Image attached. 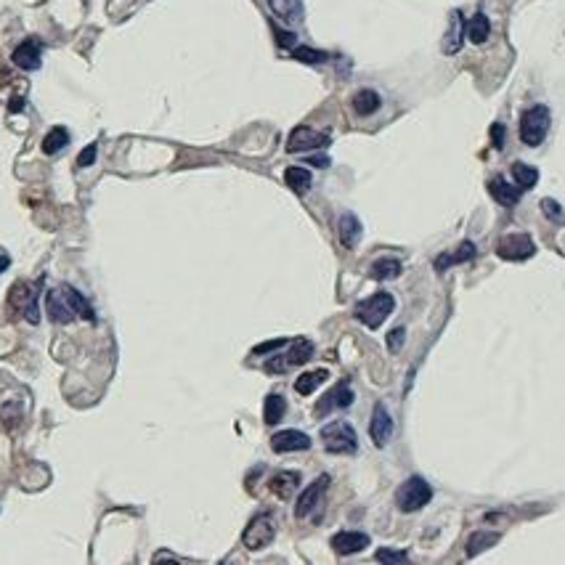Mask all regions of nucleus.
<instances>
[{
	"label": "nucleus",
	"mask_w": 565,
	"mask_h": 565,
	"mask_svg": "<svg viewBox=\"0 0 565 565\" xmlns=\"http://www.w3.org/2000/svg\"><path fill=\"white\" fill-rule=\"evenodd\" d=\"M464 32H467V38H470V43H475V46H481V43H486L491 35V21L486 14H475L470 21H467V27H464Z\"/></svg>",
	"instance_id": "26"
},
{
	"label": "nucleus",
	"mask_w": 565,
	"mask_h": 565,
	"mask_svg": "<svg viewBox=\"0 0 565 565\" xmlns=\"http://www.w3.org/2000/svg\"><path fill=\"white\" fill-rule=\"evenodd\" d=\"M287 345V340H268V342H260V345H255L253 348V353L255 356H263V353H271V350H279V348H284Z\"/></svg>",
	"instance_id": "38"
},
{
	"label": "nucleus",
	"mask_w": 565,
	"mask_h": 565,
	"mask_svg": "<svg viewBox=\"0 0 565 565\" xmlns=\"http://www.w3.org/2000/svg\"><path fill=\"white\" fill-rule=\"evenodd\" d=\"M491 143H494V149H504V125L502 123L491 125Z\"/></svg>",
	"instance_id": "39"
},
{
	"label": "nucleus",
	"mask_w": 565,
	"mask_h": 565,
	"mask_svg": "<svg viewBox=\"0 0 565 565\" xmlns=\"http://www.w3.org/2000/svg\"><path fill=\"white\" fill-rule=\"evenodd\" d=\"M367 546H369V536L361 534V531H340V534L332 536V549L337 555H356L361 549H367Z\"/></svg>",
	"instance_id": "14"
},
{
	"label": "nucleus",
	"mask_w": 565,
	"mask_h": 565,
	"mask_svg": "<svg viewBox=\"0 0 565 565\" xmlns=\"http://www.w3.org/2000/svg\"><path fill=\"white\" fill-rule=\"evenodd\" d=\"M353 390H350L348 382H337L335 387H330L324 398H319V404H316V417H324L330 414V412H337V409H348L353 404Z\"/></svg>",
	"instance_id": "11"
},
{
	"label": "nucleus",
	"mask_w": 565,
	"mask_h": 565,
	"mask_svg": "<svg viewBox=\"0 0 565 565\" xmlns=\"http://www.w3.org/2000/svg\"><path fill=\"white\" fill-rule=\"evenodd\" d=\"M330 380V372L327 369H313V372H305L295 380V390L300 393V396H311L313 390L321 385V382H327Z\"/></svg>",
	"instance_id": "25"
},
{
	"label": "nucleus",
	"mask_w": 565,
	"mask_h": 565,
	"mask_svg": "<svg viewBox=\"0 0 565 565\" xmlns=\"http://www.w3.org/2000/svg\"><path fill=\"white\" fill-rule=\"evenodd\" d=\"M46 311L56 324H69V321L75 319V311L69 308V302L61 295V290H54V292L46 295Z\"/></svg>",
	"instance_id": "18"
},
{
	"label": "nucleus",
	"mask_w": 565,
	"mask_h": 565,
	"mask_svg": "<svg viewBox=\"0 0 565 565\" xmlns=\"http://www.w3.org/2000/svg\"><path fill=\"white\" fill-rule=\"evenodd\" d=\"M512 178L526 191V188H534L539 183V170L526 165V162H512Z\"/></svg>",
	"instance_id": "31"
},
{
	"label": "nucleus",
	"mask_w": 565,
	"mask_h": 565,
	"mask_svg": "<svg viewBox=\"0 0 565 565\" xmlns=\"http://www.w3.org/2000/svg\"><path fill=\"white\" fill-rule=\"evenodd\" d=\"M472 258H475V245H472V242H462L454 253H446L435 260V271H446L449 265L467 263V260H472Z\"/></svg>",
	"instance_id": "20"
},
{
	"label": "nucleus",
	"mask_w": 565,
	"mask_h": 565,
	"mask_svg": "<svg viewBox=\"0 0 565 565\" xmlns=\"http://www.w3.org/2000/svg\"><path fill=\"white\" fill-rule=\"evenodd\" d=\"M350 106H353V112H356L358 117H369V114H375L377 109L382 106V98H380V93L372 91V88H361V91L350 98Z\"/></svg>",
	"instance_id": "19"
},
{
	"label": "nucleus",
	"mask_w": 565,
	"mask_h": 565,
	"mask_svg": "<svg viewBox=\"0 0 565 565\" xmlns=\"http://www.w3.org/2000/svg\"><path fill=\"white\" fill-rule=\"evenodd\" d=\"M337 234H340L342 247H345V250H353V247L361 242V234H364L361 220H358L353 213H342V215H340V223H337Z\"/></svg>",
	"instance_id": "16"
},
{
	"label": "nucleus",
	"mask_w": 565,
	"mask_h": 565,
	"mask_svg": "<svg viewBox=\"0 0 565 565\" xmlns=\"http://www.w3.org/2000/svg\"><path fill=\"white\" fill-rule=\"evenodd\" d=\"M321 441H324V449L330 454H353L358 449L356 430H353V424L345 422V419L324 424V427H321Z\"/></svg>",
	"instance_id": "3"
},
{
	"label": "nucleus",
	"mask_w": 565,
	"mask_h": 565,
	"mask_svg": "<svg viewBox=\"0 0 565 565\" xmlns=\"http://www.w3.org/2000/svg\"><path fill=\"white\" fill-rule=\"evenodd\" d=\"M489 194L497 199L499 205H504V208H515V205L520 202L523 188H520L518 183L512 186V183H507L504 178H491L489 180Z\"/></svg>",
	"instance_id": "17"
},
{
	"label": "nucleus",
	"mask_w": 565,
	"mask_h": 565,
	"mask_svg": "<svg viewBox=\"0 0 565 565\" xmlns=\"http://www.w3.org/2000/svg\"><path fill=\"white\" fill-rule=\"evenodd\" d=\"M549 123H552V114L544 104L528 106L526 112L520 114V141L526 146H539L549 133Z\"/></svg>",
	"instance_id": "1"
},
{
	"label": "nucleus",
	"mask_w": 565,
	"mask_h": 565,
	"mask_svg": "<svg viewBox=\"0 0 565 565\" xmlns=\"http://www.w3.org/2000/svg\"><path fill=\"white\" fill-rule=\"evenodd\" d=\"M24 104H27V101H24V96H11V101H9V112L11 114H16V112H21V109H24Z\"/></svg>",
	"instance_id": "41"
},
{
	"label": "nucleus",
	"mask_w": 565,
	"mask_h": 565,
	"mask_svg": "<svg viewBox=\"0 0 565 565\" xmlns=\"http://www.w3.org/2000/svg\"><path fill=\"white\" fill-rule=\"evenodd\" d=\"M284 412H287V401H284L279 393H268L265 396V404H263V419L265 424H276L282 422Z\"/></svg>",
	"instance_id": "29"
},
{
	"label": "nucleus",
	"mask_w": 565,
	"mask_h": 565,
	"mask_svg": "<svg viewBox=\"0 0 565 565\" xmlns=\"http://www.w3.org/2000/svg\"><path fill=\"white\" fill-rule=\"evenodd\" d=\"M61 295H64L66 302H69V308H72V311H75L80 319H85V321H93L96 319V313H93V308H91V302L85 300V297L77 292L75 287H69V284H66V287H61Z\"/></svg>",
	"instance_id": "24"
},
{
	"label": "nucleus",
	"mask_w": 565,
	"mask_h": 565,
	"mask_svg": "<svg viewBox=\"0 0 565 565\" xmlns=\"http://www.w3.org/2000/svg\"><path fill=\"white\" fill-rule=\"evenodd\" d=\"M369 435H372V441H375L377 449L387 446L390 435H393V417L387 414V409L382 404H377L375 412H372V422H369Z\"/></svg>",
	"instance_id": "12"
},
{
	"label": "nucleus",
	"mask_w": 565,
	"mask_h": 565,
	"mask_svg": "<svg viewBox=\"0 0 565 565\" xmlns=\"http://www.w3.org/2000/svg\"><path fill=\"white\" fill-rule=\"evenodd\" d=\"M330 489V475H321L316 481L308 486V489L300 494V499L295 504V518H311L313 512L321 507V502H324V494Z\"/></svg>",
	"instance_id": "10"
},
{
	"label": "nucleus",
	"mask_w": 565,
	"mask_h": 565,
	"mask_svg": "<svg viewBox=\"0 0 565 565\" xmlns=\"http://www.w3.org/2000/svg\"><path fill=\"white\" fill-rule=\"evenodd\" d=\"M297 483H300V475H297V472H279V475H273L271 478L268 489H271L279 499H290L295 491H297Z\"/></svg>",
	"instance_id": "22"
},
{
	"label": "nucleus",
	"mask_w": 565,
	"mask_h": 565,
	"mask_svg": "<svg viewBox=\"0 0 565 565\" xmlns=\"http://www.w3.org/2000/svg\"><path fill=\"white\" fill-rule=\"evenodd\" d=\"M273 536H276V523H273L271 515H258V518L250 520V526L245 528V534H242V541H245L247 549H265V546L271 544Z\"/></svg>",
	"instance_id": "7"
},
{
	"label": "nucleus",
	"mask_w": 565,
	"mask_h": 565,
	"mask_svg": "<svg viewBox=\"0 0 565 565\" xmlns=\"http://www.w3.org/2000/svg\"><path fill=\"white\" fill-rule=\"evenodd\" d=\"M96 151H98V146H96V143H88V146H85V149L80 151V157H77V165H80V168H91V165L96 162Z\"/></svg>",
	"instance_id": "37"
},
{
	"label": "nucleus",
	"mask_w": 565,
	"mask_h": 565,
	"mask_svg": "<svg viewBox=\"0 0 565 565\" xmlns=\"http://www.w3.org/2000/svg\"><path fill=\"white\" fill-rule=\"evenodd\" d=\"M401 260L398 258H380L375 263L369 265V276L377 279V282H387V279H396L398 273H401Z\"/></svg>",
	"instance_id": "23"
},
{
	"label": "nucleus",
	"mask_w": 565,
	"mask_h": 565,
	"mask_svg": "<svg viewBox=\"0 0 565 565\" xmlns=\"http://www.w3.org/2000/svg\"><path fill=\"white\" fill-rule=\"evenodd\" d=\"M396 308V300H393V295L390 292H375L372 297H364L361 302H356V319L369 327V330H377V327H382V321L393 313Z\"/></svg>",
	"instance_id": "2"
},
{
	"label": "nucleus",
	"mask_w": 565,
	"mask_h": 565,
	"mask_svg": "<svg viewBox=\"0 0 565 565\" xmlns=\"http://www.w3.org/2000/svg\"><path fill=\"white\" fill-rule=\"evenodd\" d=\"M536 253V245L528 234H507L497 242V255L502 260H528Z\"/></svg>",
	"instance_id": "8"
},
{
	"label": "nucleus",
	"mask_w": 565,
	"mask_h": 565,
	"mask_svg": "<svg viewBox=\"0 0 565 565\" xmlns=\"http://www.w3.org/2000/svg\"><path fill=\"white\" fill-rule=\"evenodd\" d=\"M464 19H462V14H452V27H449V35L443 38V54L446 56H454L457 51L462 48V38H464Z\"/></svg>",
	"instance_id": "21"
},
{
	"label": "nucleus",
	"mask_w": 565,
	"mask_h": 565,
	"mask_svg": "<svg viewBox=\"0 0 565 565\" xmlns=\"http://www.w3.org/2000/svg\"><path fill=\"white\" fill-rule=\"evenodd\" d=\"M69 143V131L66 128H61V125H56V128H51V131L46 133V138H43V154H56V151H61Z\"/></svg>",
	"instance_id": "30"
},
{
	"label": "nucleus",
	"mask_w": 565,
	"mask_h": 565,
	"mask_svg": "<svg viewBox=\"0 0 565 565\" xmlns=\"http://www.w3.org/2000/svg\"><path fill=\"white\" fill-rule=\"evenodd\" d=\"M311 165H316V168H327V165H330V160H327V157H311Z\"/></svg>",
	"instance_id": "42"
},
{
	"label": "nucleus",
	"mask_w": 565,
	"mask_h": 565,
	"mask_svg": "<svg viewBox=\"0 0 565 565\" xmlns=\"http://www.w3.org/2000/svg\"><path fill=\"white\" fill-rule=\"evenodd\" d=\"M292 56L297 58V61H302V64H324V61L330 58L327 54H324V51H316V48H305V46L295 48Z\"/></svg>",
	"instance_id": "33"
},
{
	"label": "nucleus",
	"mask_w": 565,
	"mask_h": 565,
	"mask_svg": "<svg viewBox=\"0 0 565 565\" xmlns=\"http://www.w3.org/2000/svg\"><path fill=\"white\" fill-rule=\"evenodd\" d=\"M497 541H499V534H497V531H478V534H472L470 541H467V557H475L478 552L489 549V546L497 544Z\"/></svg>",
	"instance_id": "32"
},
{
	"label": "nucleus",
	"mask_w": 565,
	"mask_h": 565,
	"mask_svg": "<svg viewBox=\"0 0 565 565\" xmlns=\"http://www.w3.org/2000/svg\"><path fill=\"white\" fill-rule=\"evenodd\" d=\"M377 560H380V563H406L409 555H406V552H393V549H385V546H382V549H377Z\"/></svg>",
	"instance_id": "35"
},
{
	"label": "nucleus",
	"mask_w": 565,
	"mask_h": 565,
	"mask_svg": "<svg viewBox=\"0 0 565 565\" xmlns=\"http://www.w3.org/2000/svg\"><path fill=\"white\" fill-rule=\"evenodd\" d=\"M430 499H433V489H430V483L424 481L422 475H412L396 491V504L401 512H417V509H422Z\"/></svg>",
	"instance_id": "4"
},
{
	"label": "nucleus",
	"mask_w": 565,
	"mask_h": 565,
	"mask_svg": "<svg viewBox=\"0 0 565 565\" xmlns=\"http://www.w3.org/2000/svg\"><path fill=\"white\" fill-rule=\"evenodd\" d=\"M273 32H276V43H279V46L282 48H292L295 43H297V38H295L292 32H284V29H273Z\"/></svg>",
	"instance_id": "40"
},
{
	"label": "nucleus",
	"mask_w": 565,
	"mask_h": 565,
	"mask_svg": "<svg viewBox=\"0 0 565 565\" xmlns=\"http://www.w3.org/2000/svg\"><path fill=\"white\" fill-rule=\"evenodd\" d=\"M11 61L24 69V72H35L40 69V43L38 40H24L19 46L14 48V54H11Z\"/></svg>",
	"instance_id": "15"
},
{
	"label": "nucleus",
	"mask_w": 565,
	"mask_h": 565,
	"mask_svg": "<svg viewBox=\"0 0 565 565\" xmlns=\"http://www.w3.org/2000/svg\"><path fill=\"white\" fill-rule=\"evenodd\" d=\"M406 342V330L404 327H398V330H393L390 335H387V348L393 350V353H398V350L404 348Z\"/></svg>",
	"instance_id": "36"
},
{
	"label": "nucleus",
	"mask_w": 565,
	"mask_h": 565,
	"mask_svg": "<svg viewBox=\"0 0 565 565\" xmlns=\"http://www.w3.org/2000/svg\"><path fill=\"white\" fill-rule=\"evenodd\" d=\"M308 358H313V342L305 337H297V340H292V345H290L287 353L273 356L265 361V372H268V375H282V372H290V369H295V367L308 364Z\"/></svg>",
	"instance_id": "5"
},
{
	"label": "nucleus",
	"mask_w": 565,
	"mask_h": 565,
	"mask_svg": "<svg viewBox=\"0 0 565 565\" xmlns=\"http://www.w3.org/2000/svg\"><path fill=\"white\" fill-rule=\"evenodd\" d=\"M271 11L284 21H300L302 16V3L300 0H268Z\"/></svg>",
	"instance_id": "27"
},
{
	"label": "nucleus",
	"mask_w": 565,
	"mask_h": 565,
	"mask_svg": "<svg viewBox=\"0 0 565 565\" xmlns=\"http://www.w3.org/2000/svg\"><path fill=\"white\" fill-rule=\"evenodd\" d=\"M9 265H11V258H9V255H0V273L6 271Z\"/></svg>",
	"instance_id": "43"
},
{
	"label": "nucleus",
	"mask_w": 565,
	"mask_h": 565,
	"mask_svg": "<svg viewBox=\"0 0 565 565\" xmlns=\"http://www.w3.org/2000/svg\"><path fill=\"white\" fill-rule=\"evenodd\" d=\"M330 143V133H319L308 128V125H297L290 138H287V151L290 154H300V151H311V149H324Z\"/></svg>",
	"instance_id": "9"
},
{
	"label": "nucleus",
	"mask_w": 565,
	"mask_h": 565,
	"mask_svg": "<svg viewBox=\"0 0 565 565\" xmlns=\"http://www.w3.org/2000/svg\"><path fill=\"white\" fill-rule=\"evenodd\" d=\"M541 213H544L552 223H565V210L557 205L555 199H541Z\"/></svg>",
	"instance_id": "34"
},
{
	"label": "nucleus",
	"mask_w": 565,
	"mask_h": 565,
	"mask_svg": "<svg viewBox=\"0 0 565 565\" xmlns=\"http://www.w3.org/2000/svg\"><path fill=\"white\" fill-rule=\"evenodd\" d=\"M38 297H40L38 287H32V284H27V282H16L9 292V305L14 311H19L29 324H38L40 321Z\"/></svg>",
	"instance_id": "6"
},
{
	"label": "nucleus",
	"mask_w": 565,
	"mask_h": 565,
	"mask_svg": "<svg viewBox=\"0 0 565 565\" xmlns=\"http://www.w3.org/2000/svg\"><path fill=\"white\" fill-rule=\"evenodd\" d=\"M311 438L300 430H282L271 438V449L276 454H290V452H305L311 449Z\"/></svg>",
	"instance_id": "13"
},
{
	"label": "nucleus",
	"mask_w": 565,
	"mask_h": 565,
	"mask_svg": "<svg viewBox=\"0 0 565 565\" xmlns=\"http://www.w3.org/2000/svg\"><path fill=\"white\" fill-rule=\"evenodd\" d=\"M284 183L292 188V191L302 194V191H308V188H311V183H313L311 170L297 168V165H295V168H287V170H284Z\"/></svg>",
	"instance_id": "28"
}]
</instances>
